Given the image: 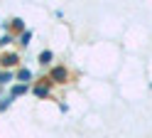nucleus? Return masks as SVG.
Here are the masks:
<instances>
[{"label":"nucleus","mask_w":152,"mask_h":138,"mask_svg":"<svg viewBox=\"0 0 152 138\" xmlns=\"http://www.w3.org/2000/svg\"><path fill=\"white\" fill-rule=\"evenodd\" d=\"M15 62H17V54H8V57L3 59V64H5V67H10V64H15Z\"/></svg>","instance_id":"nucleus-3"},{"label":"nucleus","mask_w":152,"mask_h":138,"mask_svg":"<svg viewBox=\"0 0 152 138\" xmlns=\"http://www.w3.org/2000/svg\"><path fill=\"white\" fill-rule=\"evenodd\" d=\"M10 42H12V37H10V34H5V37L0 40V45H10Z\"/></svg>","instance_id":"nucleus-9"},{"label":"nucleus","mask_w":152,"mask_h":138,"mask_svg":"<svg viewBox=\"0 0 152 138\" xmlns=\"http://www.w3.org/2000/svg\"><path fill=\"white\" fill-rule=\"evenodd\" d=\"M34 91H37V96H47V86H37Z\"/></svg>","instance_id":"nucleus-7"},{"label":"nucleus","mask_w":152,"mask_h":138,"mask_svg":"<svg viewBox=\"0 0 152 138\" xmlns=\"http://www.w3.org/2000/svg\"><path fill=\"white\" fill-rule=\"evenodd\" d=\"M30 40H32V32H22V45H30Z\"/></svg>","instance_id":"nucleus-6"},{"label":"nucleus","mask_w":152,"mask_h":138,"mask_svg":"<svg viewBox=\"0 0 152 138\" xmlns=\"http://www.w3.org/2000/svg\"><path fill=\"white\" fill-rule=\"evenodd\" d=\"M54 59V54L49 52V50H44L42 54H39V64H49V62Z\"/></svg>","instance_id":"nucleus-1"},{"label":"nucleus","mask_w":152,"mask_h":138,"mask_svg":"<svg viewBox=\"0 0 152 138\" xmlns=\"http://www.w3.org/2000/svg\"><path fill=\"white\" fill-rule=\"evenodd\" d=\"M10 79H12V74H10V72H3V74H0V84H8Z\"/></svg>","instance_id":"nucleus-5"},{"label":"nucleus","mask_w":152,"mask_h":138,"mask_svg":"<svg viewBox=\"0 0 152 138\" xmlns=\"http://www.w3.org/2000/svg\"><path fill=\"white\" fill-rule=\"evenodd\" d=\"M54 79H64V69H54Z\"/></svg>","instance_id":"nucleus-8"},{"label":"nucleus","mask_w":152,"mask_h":138,"mask_svg":"<svg viewBox=\"0 0 152 138\" xmlns=\"http://www.w3.org/2000/svg\"><path fill=\"white\" fill-rule=\"evenodd\" d=\"M17 79H22V81L32 79V72H30V69H20V72H17Z\"/></svg>","instance_id":"nucleus-2"},{"label":"nucleus","mask_w":152,"mask_h":138,"mask_svg":"<svg viewBox=\"0 0 152 138\" xmlns=\"http://www.w3.org/2000/svg\"><path fill=\"white\" fill-rule=\"evenodd\" d=\"M25 91H27V86L25 84H17L15 89H12V96H20V94H25Z\"/></svg>","instance_id":"nucleus-4"}]
</instances>
